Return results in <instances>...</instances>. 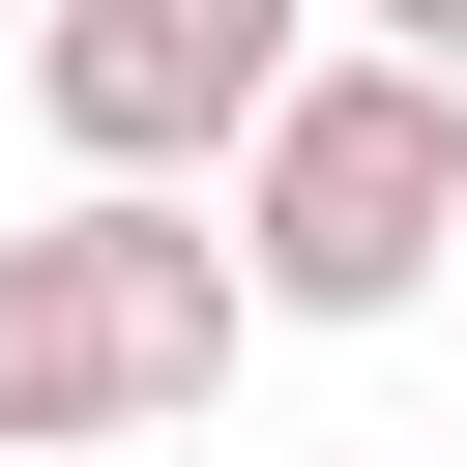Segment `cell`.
<instances>
[{"mask_svg": "<svg viewBox=\"0 0 467 467\" xmlns=\"http://www.w3.org/2000/svg\"><path fill=\"white\" fill-rule=\"evenodd\" d=\"M234 321H263V263H234L204 175H58V204L0 234V467L175 438V409L234 379Z\"/></svg>", "mask_w": 467, "mask_h": 467, "instance_id": "cell-1", "label": "cell"}, {"mask_svg": "<svg viewBox=\"0 0 467 467\" xmlns=\"http://www.w3.org/2000/svg\"><path fill=\"white\" fill-rule=\"evenodd\" d=\"M438 234H467V58H292L263 117H234V263H263V321H409L438 292Z\"/></svg>", "mask_w": 467, "mask_h": 467, "instance_id": "cell-2", "label": "cell"}, {"mask_svg": "<svg viewBox=\"0 0 467 467\" xmlns=\"http://www.w3.org/2000/svg\"><path fill=\"white\" fill-rule=\"evenodd\" d=\"M292 58H321L292 0H29V117H58V175H234V117H263Z\"/></svg>", "mask_w": 467, "mask_h": 467, "instance_id": "cell-3", "label": "cell"}, {"mask_svg": "<svg viewBox=\"0 0 467 467\" xmlns=\"http://www.w3.org/2000/svg\"><path fill=\"white\" fill-rule=\"evenodd\" d=\"M350 29H379V58H467V0H350Z\"/></svg>", "mask_w": 467, "mask_h": 467, "instance_id": "cell-4", "label": "cell"}]
</instances>
